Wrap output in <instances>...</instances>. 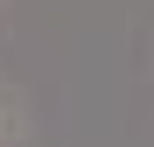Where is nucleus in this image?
Wrapping results in <instances>:
<instances>
[]
</instances>
